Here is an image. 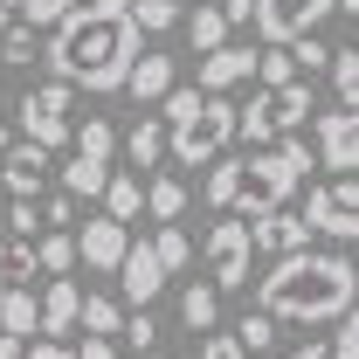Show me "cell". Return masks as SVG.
I'll return each instance as SVG.
<instances>
[{
    "label": "cell",
    "instance_id": "bcb514c9",
    "mask_svg": "<svg viewBox=\"0 0 359 359\" xmlns=\"http://www.w3.org/2000/svg\"><path fill=\"white\" fill-rule=\"evenodd\" d=\"M7 145H14V118L0 111V152H7Z\"/></svg>",
    "mask_w": 359,
    "mask_h": 359
},
{
    "label": "cell",
    "instance_id": "7402d4cb",
    "mask_svg": "<svg viewBox=\"0 0 359 359\" xmlns=\"http://www.w3.org/2000/svg\"><path fill=\"white\" fill-rule=\"evenodd\" d=\"M0 332L21 339V346L35 339V290H28V283H7V297H0Z\"/></svg>",
    "mask_w": 359,
    "mask_h": 359
},
{
    "label": "cell",
    "instance_id": "7dc6e473",
    "mask_svg": "<svg viewBox=\"0 0 359 359\" xmlns=\"http://www.w3.org/2000/svg\"><path fill=\"white\" fill-rule=\"evenodd\" d=\"M0 359H21V339H7V332H0Z\"/></svg>",
    "mask_w": 359,
    "mask_h": 359
},
{
    "label": "cell",
    "instance_id": "2e32d148",
    "mask_svg": "<svg viewBox=\"0 0 359 359\" xmlns=\"http://www.w3.org/2000/svg\"><path fill=\"white\" fill-rule=\"evenodd\" d=\"M180 83V62L166 55V48H138L132 55V69H125V90H132L138 104H159L166 90Z\"/></svg>",
    "mask_w": 359,
    "mask_h": 359
},
{
    "label": "cell",
    "instance_id": "4dcf8cb0",
    "mask_svg": "<svg viewBox=\"0 0 359 359\" xmlns=\"http://www.w3.org/2000/svg\"><path fill=\"white\" fill-rule=\"evenodd\" d=\"M290 76H297L290 48H276V42H263V48H256V90H276V83H290Z\"/></svg>",
    "mask_w": 359,
    "mask_h": 359
},
{
    "label": "cell",
    "instance_id": "3957f363",
    "mask_svg": "<svg viewBox=\"0 0 359 359\" xmlns=\"http://www.w3.org/2000/svg\"><path fill=\"white\" fill-rule=\"evenodd\" d=\"M166 152H173L180 166H208V159H222L228 145H235V104H228V90H194V83H173L166 97Z\"/></svg>",
    "mask_w": 359,
    "mask_h": 359
},
{
    "label": "cell",
    "instance_id": "8992f818",
    "mask_svg": "<svg viewBox=\"0 0 359 359\" xmlns=\"http://www.w3.org/2000/svg\"><path fill=\"white\" fill-rule=\"evenodd\" d=\"M14 118V138H28V145H42V152H62L69 145V125H76V90L69 83H28V97L7 111Z\"/></svg>",
    "mask_w": 359,
    "mask_h": 359
},
{
    "label": "cell",
    "instance_id": "f6af8a7d",
    "mask_svg": "<svg viewBox=\"0 0 359 359\" xmlns=\"http://www.w3.org/2000/svg\"><path fill=\"white\" fill-rule=\"evenodd\" d=\"M290 359H325V339H311V346H297Z\"/></svg>",
    "mask_w": 359,
    "mask_h": 359
},
{
    "label": "cell",
    "instance_id": "4fadbf2b",
    "mask_svg": "<svg viewBox=\"0 0 359 359\" xmlns=\"http://www.w3.org/2000/svg\"><path fill=\"white\" fill-rule=\"evenodd\" d=\"M69 242H76V263H90V269H118V263H125V242H132V228L111 222V215H90V222L76 228Z\"/></svg>",
    "mask_w": 359,
    "mask_h": 359
},
{
    "label": "cell",
    "instance_id": "74e56055",
    "mask_svg": "<svg viewBox=\"0 0 359 359\" xmlns=\"http://www.w3.org/2000/svg\"><path fill=\"white\" fill-rule=\"evenodd\" d=\"M325 359H359V318H353V311L339 318V332L325 339Z\"/></svg>",
    "mask_w": 359,
    "mask_h": 359
},
{
    "label": "cell",
    "instance_id": "f546056e",
    "mask_svg": "<svg viewBox=\"0 0 359 359\" xmlns=\"http://www.w3.org/2000/svg\"><path fill=\"white\" fill-rule=\"evenodd\" d=\"M180 0H132V21H138V35H166V28H180Z\"/></svg>",
    "mask_w": 359,
    "mask_h": 359
},
{
    "label": "cell",
    "instance_id": "5b68a950",
    "mask_svg": "<svg viewBox=\"0 0 359 359\" xmlns=\"http://www.w3.org/2000/svg\"><path fill=\"white\" fill-rule=\"evenodd\" d=\"M318 111V90L311 76H290L276 90H256L249 104H235V138L256 152V145H276V138H297V125Z\"/></svg>",
    "mask_w": 359,
    "mask_h": 359
},
{
    "label": "cell",
    "instance_id": "5bb4252c",
    "mask_svg": "<svg viewBox=\"0 0 359 359\" xmlns=\"http://www.w3.org/2000/svg\"><path fill=\"white\" fill-rule=\"evenodd\" d=\"M76 283L69 276H48L42 283V304H35V339H69L76 332Z\"/></svg>",
    "mask_w": 359,
    "mask_h": 359
},
{
    "label": "cell",
    "instance_id": "8fae6325",
    "mask_svg": "<svg viewBox=\"0 0 359 359\" xmlns=\"http://www.w3.org/2000/svg\"><path fill=\"white\" fill-rule=\"evenodd\" d=\"M48 173H55V152L28 145V138H14V145L0 152V187H7L14 201H42V194H48Z\"/></svg>",
    "mask_w": 359,
    "mask_h": 359
},
{
    "label": "cell",
    "instance_id": "8d00e7d4",
    "mask_svg": "<svg viewBox=\"0 0 359 359\" xmlns=\"http://www.w3.org/2000/svg\"><path fill=\"white\" fill-rule=\"evenodd\" d=\"M283 48H290V62H297V76H304V69L318 76V69H325V55H332V48L318 42V35H297V42H283Z\"/></svg>",
    "mask_w": 359,
    "mask_h": 359
},
{
    "label": "cell",
    "instance_id": "ffe728a7",
    "mask_svg": "<svg viewBox=\"0 0 359 359\" xmlns=\"http://www.w3.org/2000/svg\"><path fill=\"white\" fill-rule=\"evenodd\" d=\"M118 145H125V159H132V173H152V166H159V152H166V125L138 111V125H132L125 138H118Z\"/></svg>",
    "mask_w": 359,
    "mask_h": 359
},
{
    "label": "cell",
    "instance_id": "f35d334b",
    "mask_svg": "<svg viewBox=\"0 0 359 359\" xmlns=\"http://www.w3.org/2000/svg\"><path fill=\"white\" fill-rule=\"evenodd\" d=\"M35 208H42V222H48V228H76V201H69L62 187H55V194H42Z\"/></svg>",
    "mask_w": 359,
    "mask_h": 359
},
{
    "label": "cell",
    "instance_id": "681fc988",
    "mask_svg": "<svg viewBox=\"0 0 359 359\" xmlns=\"http://www.w3.org/2000/svg\"><path fill=\"white\" fill-rule=\"evenodd\" d=\"M138 359H166V353H159V346H152V353H138Z\"/></svg>",
    "mask_w": 359,
    "mask_h": 359
},
{
    "label": "cell",
    "instance_id": "30bf717a",
    "mask_svg": "<svg viewBox=\"0 0 359 359\" xmlns=\"http://www.w3.org/2000/svg\"><path fill=\"white\" fill-rule=\"evenodd\" d=\"M325 14H332V0H256L249 7V28L283 48V42H297V35H318Z\"/></svg>",
    "mask_w": 359,
    "mask_h": 359
},
{
    "label": "cell",
    "instance_id": "52a82bcc",
    "mask_svg": "<svg viewBox=\"0 0 359 359\" xmlns=\"http://www.w3.org/2000/svg\"><path fill=\"white\" fill-rule=\"evenodd\" d=\"M304 228L311 235H332V242H353L359 235V187H353V173H325V180H311V194H304Z\"/></svg>",
    "mask_w": 359,
    "mask_h": 359
},
{
    "label": "cell",
    "instance_id": "d590c367",
    "mask_svg": "<svg viewBox=\"0 0 359 359\" xmlns=\"http://www.w3.org/2000/svg\"><path fill=\"white\" fill-rule=\"evenodd\" d=\"M76 0H21V28H55Z\"/></svg>",
    "mask_w": 359,
    "mask_h": 359
},
{
    "label": "cell",
    "instance_id": "83f0119b",
    "mask_svg": "<svg viewBox=\"0 0 359 359\" xmlns=\"http://www.w3.org/2000/svg\"><path fill=\"white\" fill-rule=\"evenodd\" d=\"M152 256H159V269H166V276H173V269H187V263H194V242H187V228L159 222V228H152Z\"/></svg>",
    "mask_w": 359,
    "mask_h": 359
},
{
    "label": "cell",
    "instance_id": "d6986e66",
    "mask_svg": "<svg viewBox=\"0 0 359 359\" xmlns=\"http://www.w3.org/2000/svg\"><path fill=\"white\" fill-rule=\"evenodd\" d=\"M69 152L90 159V166H111V159H118V132H111V118H76V125H69Z\"/></svg>",
    "mask_w": 359,
    "mask_h": 359
},
{
    "label": "cell",
    "instance_id": "e575fe53",
    "mask_svg": "<svg viewBox=\"0 0 359 359\" xmlns=\"http://www.w3.org/2000/svg\"><path fill=\"white\" fill-rule=\"evenodd\" d=\"M118 339H132L138 353H152V346H159V318H152V304H145V311H125V325H118Z\"/></svg>",
    "mask_w": 359,
    "mask_h": 359
},
{
    "label": "cell",
    "instance_id": "e0dca14e",
    "mask_svg": "<svg viewBox=\"0 0 359 359\" xmlns=\"http://www.w3.org/2000/svg\"><path fill=\"white\" fill-rule=\"evenodd\" d=\"M249 76H256V48L249 42H222V48L201 55V83L194 90H235V83H249Z\"/></svg>",
    "mask_w": 359,
    "mask_h": 359
},
{
    "label": "cell",
    "instance_id": "9a60e30c",
    "mask_svg": "<svg viewBox=\"0 0 359 359\" xmlns=\"http://www.w3.org/2000/svg\"><path fill=\"white\" fill-rule=\"evenodd\" d=\"M118 283H125V297H132L138 311L159 297V283H166V269H159V256H152V242H125V263L111 269Z\"/></svg>",
    "mask_w": 359,
    "mask_h": 359
},
{
    "label": "cell",
    "instance_id": "f1b7e54d",
    "mask_svg": "<svg viewBox=\"0 0 359 359\" xmlns=\"http://www.w3.org/2000/svg\"><path fill=\"white\" fill-rule=\"evenodd\" d=\"M187 42H194V55L222 48V42H228V21H222V7H194V14H187Z\"/></svg>",
    "mask_w": 359,
    "mask_h": 359
},
{
    "label": "cell",
    "instance_id": "cb8c5ba5",
    "mask_svg": "<svg viewBox=\"0 0 359 359\" xmlns=\"http://www.w3.org/2000/svg\"><path fill=\"white\" fill-rule=\"evenodd\" d=\"M145 215H152V222H180V215H187V180H173V173L145 180Z\"/></svg>",
    "mask_w": 359,
    "mask_h": 359
},
{
    "label": "cell",
    "instance_id": "d6a6232c",
    "mask_svg": "<svg viewBox=\"0 0 359 359\" xmlns=\"http://www.w3.org/2000/svg\"><path fill=\"white\" fill-rule=\"evenodd\" d=\"M235 346H242L249 359H256V353H269V346H276V318H269V311H249L242 325H235Z\"/></svg>",
    "mask_w": 359,
    "mask_h": 359
},
{
    "label": "cell",
    "instance_id": "c3c4849f",
    "mask_svg": "<svg viewBox=\"0 0 359 359\" xmlns=\"http://www.w3.org/2000/svg\"><path fill=\"white\" fill-rule=\"evenodd\" d=\"M0 7H7V14H21V0H0Z\"/></svg>",
    "mask_w": 359,
    "mask_h": 359
},
{
    "label": "cell",
    "instance_id": "277c9868",
    "mask_svg": "<svg viewBox=\"0 0 359 359\" xmlns=\"http://www.w3.org/2000/svg\"><path fill=\"white\" fill-rule=\"evenodd\" d=\"M318 173L311 145L304 138H276V145H256L242 166H235V201H228V215H269V208H290L297 201V187Z\"/></svg>",
    "mask_w": 359,
    "mask_h": 359
},
{
    "label": "cell",
    "instance_id": "ee69618b",
    "mask_svg": "<svg viewBox=\"0 0 359 359\" xmlns=\"http://www.w3.org/2000/svg\"><path fill=\"white\" fill-rule=\"evenodd\" d=\"M249 7H256V0H222V21L228 28H249Z\"/></svg>",
    "mask_w": 359,
    "mask_h": 359
},
{
    "label": "cell",
    "instance_id": "1f68e13d",
    "mask_svg": "<svg viewBox=\"0 0 359 359\" xmlns=\"http://www.w3.org/2000/svg\"><path fill=\"white\" fill-rule=\"evenodd\" d=\"M235 166H242V159H208V187H201V194H208V208H215V215H228V201H235Z\"/></svg>",
    "mask_w": 359,
    "mask_h": 359
},
{
    "label": "cell",
    "instance_id": "603a6c76",
    "mask_svg": "<svg viewBox=\"0 0 359 359\" xmlns=\"http://www.w3.org/2000/svg\"><path fill=\"white\" fill-rule=\"evenodd\" d=\"M180 325H187V332H215V325H222V290H215V283H187Z\"/></svg>",
    "mask_w": 359,
    "mask_h": 359
},
{
    "label": "cell",
    "instance_id": "60d3db41",
    "mask_svg": "<svg viewBox=\"0 0 359 359\" xmlns=\"http://www.w3.org/2000/svg\"><path fill=\"white\" fill-rule=\"evenodd\" d=\"M201 359H249V353L235 346V332H222V325H215V332H201Z\"/></svg>",
    "mask_w": 359,
    "mask_h": 359
},
{
    "label": "cell",
    "instance_id": "7a4b0ae2",
    "mask_svg": "<svg viewBox=\"0 0 359 359\" xmlns=\"http://www.w3.org/2000/svg\"><path fill=\"white\" fill-rule=\"evenodd\" d=\"M256 311H269L276 325H339L353 311V263L339 249L276 256L256 283Z\"/></svg>",
    "mask_w": 359,
    "mask_h": 359
},
{
    "label": "cell",
    "instance_id": "7bdbcfd3",
    "mask_svg": "<svg viewBox=\"0 0 359 359\" xmlns=\"http://www.w3.org/2000/svg\"><path fill=\"white\" fill-rule=\"evenodd\" d=\"M76 359H118V339H83Z\"/></svg>",
    "mask_w": 359,
    "mask_h": 359
},
{
    "label": "cell",
    "instance_id": "4316f807",
    "mask_svg": "<svg viewBox=\"0 0 359 359\" xmlns=\"http://www.w3.org/2000/svg\"><path fill=\"white\" fill-rule=\"evenodd\" d=\"M35 276V235H0V283H28Z\"/></svg>",
    "mask_w": 359,
    "mask_h": 359
},
{
    "label": "cell",
    "instance_id": "b9f144b4",
    "mask_svg": "<svg viewBox=\"0 0 359 359\" xmlns=\"http://www.w3.org/2000/svg\"><path fill=\"white\" fill-rule=\"evenodd\" d=\"M21 359H76V353L55 346V339H35V346H21Z\"/></svg>",
    "mask_w": 359,
    "mask_h": 359
},
{
    "label": "cell",
    "instance_id": "44dd1931",
    "mask_svg": "<svg viewBox=\"0 0 359 359\" xmlns=\"http://www.w3.org/2000/svg\"><path fill=\"white\" fill-rule=\"evenodd\" d=\"M76 325H83V339H118L125 304H118V297H104V290H90V297H76Z\"/></svg>",
    "mask_w": 359,
    "mask_h": 359
},
{
    "label": "cell",
    "instance_id": "ac0fdd59",
    "mask_svg": "<svg viewBox=\"0 0 359 359\" xmlns=\"http://www.w3.org/2000/svg\"><path fill=\"white\" fill-rule=\"evenodd\" d=\"M97 201H104V215H111V222H125V228H132L138 215H145V180H138V173H118V166H111V180H104V194H97Z\"/></svg>",
    "mask_w": 359,
    "mask_h": 359
},
{
    "label": "cell",
    "instance_id": "7c38bea8",
    "mask_svg": "<svg viewBox=\"0 0 359 359\" xmlns=\"http://www.w3.org/2000/svg\"><path fill=\"white\" fill-rule=\"evenodd\" d=\"M249 249L256 256H297V249H311L318 235L304 228V215H290V208H269V215H249Z\"/></svg>",
    "mask_w": 359,
    "mask_h": 359
},
{
    "label": "cell",
    "instance_id": "d4e9b609",
    "mask_svg": "<svg viewBox=\"0 0 359 359\" xmlns=\"http://www.w3.org/2000/svg\"><path fill=\"white\" fill-rule=\"evenodd\" d=\"M69 263H76V242H69L62 228H42V235H35V269H42V276H69Z\"/></svg>",
    "mask_w": 359,
    "mask_h": 359
},
{
    "label": "cell",
    "instance_id": "f907efd6",
    "mask_svg": "<svg viewBox=\"0 0 359 359\" xmlns=\"http://www.w3.org/2000/svg\"><path fill=\"white\" fill-rule=\"evenodd\" d=\"M180 7H208V0H180Z\"/></svg>",
    "mask_w": 359,
    "mask_h": 359
},
{
    "label": "cell",
    "instance_id": "484cf974",
    "mask_svg": "<svg viewBox=\"0 0 359 359\" xmlns=\"http://www.w3.org/2000/svg\"><path fill=\"white\" fill-rule=\"evenodd\" d=\"M325 76H332V90H339V104L353 111V104H359V48L353 42L332 48V55H325Z\"/></svg>",
    "mask_w": 359,
    "mask_h": 359
},
{
    "label": "cell",
    "instance_id": "6da1fadb",
    "mask_svg": "<svg viewBox=\"0 0 359 359\" xmlns=\"http://www.w3.org/2000/svg\"><path fill=\"white\" fill-rule=\"evenodd\" d=\"M145 48L132 21V0H76L55 28H48V76L90 97H111L125 90V69Z\"/></svg>",
    "mask_w": 359,
    "mask_h": 359
},
{
    "label": "cell",
    "instance_id": "836d02e7",
    "mask_svg": "<svg viewBox=\"0 0 359 359\" xmlns=\"http://www.w3.org/2000/svg\"><path fill=\"white\" fill-rule=\"evenodd\" d=\"M0 69H35V28H0Z\"/></svg>",
    "mask_w": 359,
    "mask_h": 359
},
{
    "label": "cell",
    "instance_id": "9c48e42d",
    "mask_svg": "<svg viewBox=\"0 0 359 359\" xmlns=\"http://www.w3.org/2000/svg\"><path fill=\"white\" fill-rule=\"evenodd\" d=\"M311 159H318V173H353L359 166V125L346 104L311 111Z\"/></svg>",
    "mask_w": 359,
    "mask_h": 359
},
{
    "label": "cell",
    "instance_id": "ba28073f",
    "mask_svg": "<svg viewBox=\"0 0 359 359\" xmlns=\"http://www.w3.org/2000/svg\"><path fill=\"white\" fill-rule=\"evenodd\" d=\"M201 256H208V283L215 290H249V269H256V249H249V228L242 215H215L208 228V242H201Z\"/></svg>",
    "mask_w": 359,
    "mask_h": 359
},
{
    "label": "cell",
    "instance_id": "ab89813d",
    "mask_svg": "<svg viewBox=\"0 0 359 359\" xmlns=\"http://www.w3.org/2000/svg\"><path fill=\"white\" fill-rule=\"evenodd\" d=\"M7 235H42V208L35 201H7Z\"/></svg>",
    "mask_w": 359,
    "mask_h": 359
}]
</instances>
